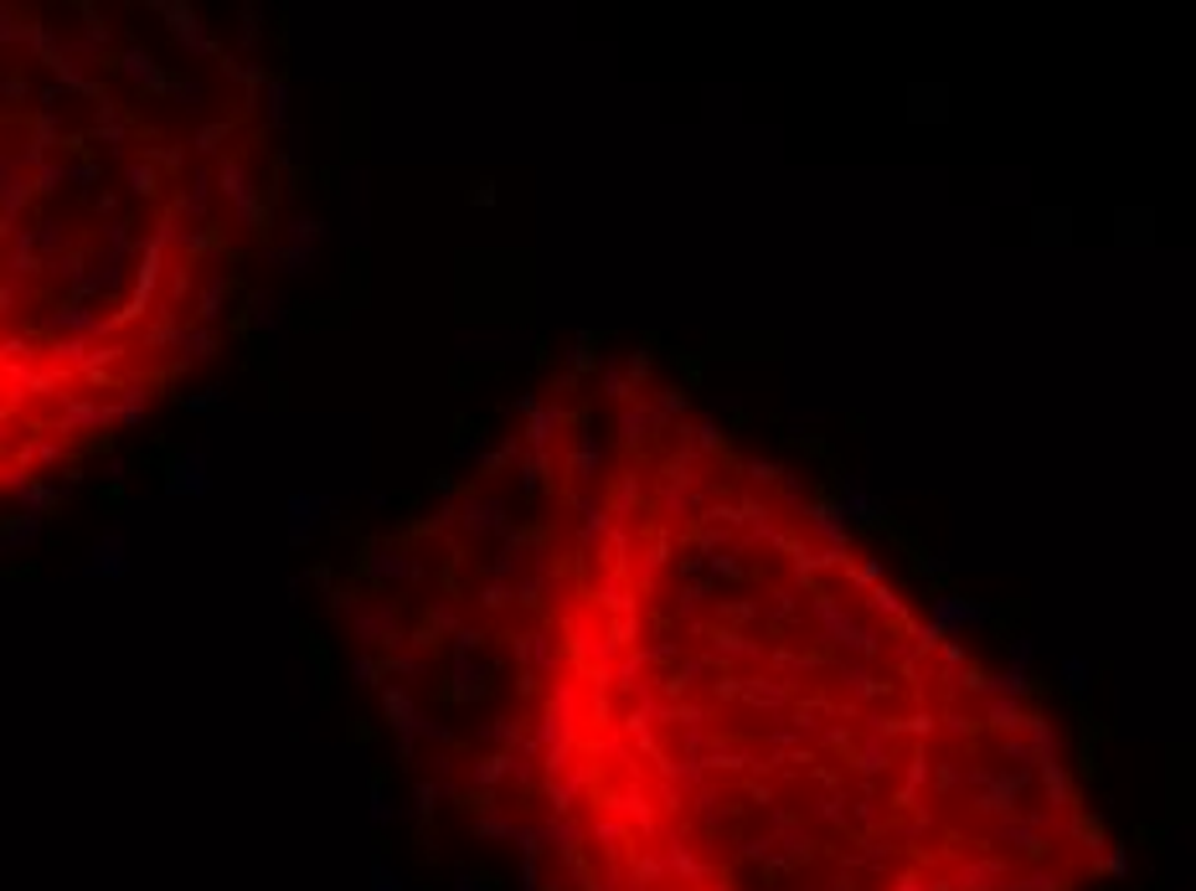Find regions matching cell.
I'll return each instance as SVG.
<instances>
[]
</instances>
